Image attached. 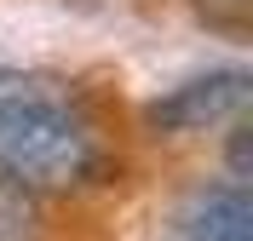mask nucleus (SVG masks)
<instances>
[{
  "label": "nucleus",
  "mask_w": 253,
  "mask_h": 241,
  "mask_svg": "<svg viewBox=\"0 0 253 241\" xmlns=\"http://www.w3.org/2000/svg\"><path fill=\"white\" fill-rule=\"evenodd\" d=\"M92 138L46 98H0V178L17 190H69L92 178Z\"/></svg>",
  "instance_id": "1"
},
{
  "label": "nucleus",
  "mask_w": 253,
  "mask_h": 241,
  "mask_svg": "<svg viewBox=\"0 0 253 241\" xmlns=\"http://www.w3.org/2000/svg\"><path fill=\"white\" fill-rule=\"evenodd\" d=\"M178 236L184 241H253V195L242 190V178L196 195V207L178 218Z\"/></svg>",
  "instance_id": "3"
},
{
  "label": "nucleus",
  "mask_w": 253,
  "mask_h": 241,
  "mask_svg": "<svg viewBox=\"0 0 253 241\" xmlns=\"http://www.w3.org/2000/svg\"><path fill=\"white\" fill-rule=\"evenodd\" d=\"M248 92H253L248 69H207V75L173 86L167 98H156L144 115L156 132H202V127H219V121H236L248 109Z\"/></svg>",
  "instance_id": "2"
},
{
  "label": "nucleus",
  "mask_w": 253,
  "mask_h": 241,
  "mask_svg": "<svg viewBox=\"0 0 253 241\" xmlns=\"http://www.w3.org/2000/svg\"><path fill=\"white\" fill-rule=\"evenodd\" d=\"M248 12H253V0H196V17L207 29L230 34V40H248Z\"/></svg>",
  "instance_id": "4"
}]
</instances>
